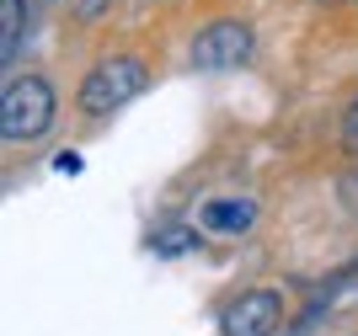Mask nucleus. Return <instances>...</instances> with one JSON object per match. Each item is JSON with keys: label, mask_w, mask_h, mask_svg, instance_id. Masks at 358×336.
<instances>
[{"label": "nucleus", "mask_w": 358, "mask_h": 336, "mask_svg": "<svg viewBox=\"0 0 358 336\" xmlns=\"http://www.w3.org/2000/svg\"><path fill=\"white\" fill-rule=\"evenodd\" d=\"M343 145H348V149L358 155V102H353V107L343 112Z\"/></svg>", "instance_id": "6e6552de"}, {"label": "nucleus", "mask_w": 358, "mask_h": 336, "mask_svg": "<svg viewBox=\"0 0 358 336\" xmlns=\"http://www.w3.org/2000/svg\"><path fill=\"white\" fill-rule=\"evenodd\" d=\"M343 203H348V208H358V171H348V176H343Z\"/></svg>", "instance_id": "9d476101"}, {"label": "nucleus", "mask_w": 358, "mask_h": 336, "mask_svg": "<svg viewBox=\"0 0 358 336\" xmlns=\"http://www.w3.org/2000/svg\"><path fill=\"white\" fill-rule=\"evenodd\" d=\"M54 171L59 176H80V155H75V149H59V155H54Z\"/></svg>", "instance_id": "1a4fd4ad"}, {"label": "nucleus", "mask_w": 358, "mask_h": 336, "mask_svg": "<svg viewBox=\"0 0 358 336\" xmlns=\"http://www.w3.org/2000/svg\"><path fill=\"white\" fill-rule=\"evenodd\" d=\"M54 86L43 75H6L0 86V139L6 145H32L54 129Z\"/></svg>", "instance_id": "f257e3e1"}, {"label": "nucleus", "mask_w": 358, "mask_h": 336, "mask_svg": "<svg viewBox=\"0 0 358 336\" xmlns=\"http://www.w3.org/2000/svg\"><path fill=\"white\" fill-rule=\"evenodd\" d=\"M150 251H161V256H182V251H198V235L193 230H155V235H150Z\"/></svg>", "instance_id": "0eeeda50"}, {"label": "nucleus", "mask_w": 358, "mask_h": 336, "mask_svg": "<svg viewBox=\"0 0 358 336\" xmlns=\"http://www.w3.org/2000/svg\"><path fill=\"white\" fill-rule=\"evenodd\" d=\"M198 224L209 235H246L257 224V203L252 198H209L198 208Z\"/></svg>", "instance_id": "39448f33"}, {"label": "nucleus", "mask_w": 358, "mask_h": 336, "mask_svg": "<svg viewBox=\"0 0 358 336\" xmlns=\"http://www.w3.org/2000/svg\"><path fill=\"white\" fill-rule=\"evenodd\" d=\"M150 86V64L134 54H107L96 59L86 70V80H80V112L86 117H107V112H118V107H129L139 96V91Z\"/></svg>", "instance_id": "f03ea898"}, {"label": "nucleus", "mask_w": 358, "mask_h": 336, "mask_svg": "<svg viewBox=\"0 0 358 336\" xmlns=\"http://www.w3.org/2000/svg\"><path fill=\"white\" fill-rule=\"evenodd\" d=\"M257 54V32L236 16H220L209 22L203 32H193V43H187V64L193 70H236L246 59Z\"/></svg>", "instance_id": "7ed1b4c3"}, {"label": "nucleus", "mask_w": 358, "mask_h": 336, "mask_svg": "<svg viewBox=\"0 0 358 336\" xmlns=\"http://www.w3.org/2000/svg\"><path fill=\"white\" fill-rule=\"evenodd\" d=\"M278 321H284V293L278 288H252V293H241L236 305L224 309L220 331L224 336H273Z\"/></svg>", "instance_id": "20e7f679"}, {"label": "nucleus", "mask_w": 358, "mask_h": 336, "mask_svg": "<svg viewBox=\"0 0 358 336\" xmlns=\"http://www.w3.org/2000/svg\"><path fill=\"white\" fill-rule=\"evenodd\" d=\"M22 27H27L22 0H0V59H6V64H11L16 48H22Z\"/></svg>", "instance_id": "423d86ee"}]
</instances>
